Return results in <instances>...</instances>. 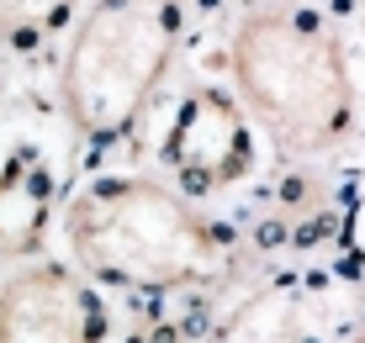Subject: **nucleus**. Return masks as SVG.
Returning <instances> with one entry per match:
<instances>
[{
    "label": "nucleus",
    "mask_w": 365,
    "mask_h": 343,
    "mask_svg": "<svg viewBox=\"0 0 365 343\" xmlns=\"http://www.w3.org/2000/svg\"><path fill=\"white\" fill-rule=\"evenodd\" d=\"M165 164L180 196H212V190L244 180L249 164H255V137H249L244 106L217 85L191 90L165 137Z\"/></svg>",
    "instance_id": "5"
},
{
    "label": "nucleus",
    "mask_w": 365,
    "mask_h": 343,
    "mask_svg": "<svg viewBox=\"0 0 365 343\" xmlns=\"http://www.w3.org/2000/svg\"><path fill=\"white\" fill-rule=\"evenodd\" d=\"M185 32V0H96L64 58V117L96 148L133 137Z\"/></svg>",
    "instance_id": "3"
},
{
    "label": "nucleus",
    "mask_w": 365,
    "mask_h": 343,
    "mask_svg": "<svg viewBox=\"0 0 365 343\" xmlns=\"http://www.w3.org/2000/svg\"><path fill=\"white\" fill-rule=\"evenodd\" d=\"M0 343H106V301L69 264H21L0 285Z\"/></svg>",
    "instance_id": "4"
},
{
    "label": "nucleus",
    "mask_w": 365,
    "mask_h": 343,
    "mask_svg": "<svg viewBox=\"0 0 365 343\" xmlns=\"http://www.w3.org/2000/svg\"><path fill=\"white\" fill-rule=\"evenodd\" d=\"M233 80L244 106L292 154H323L355 122L344 48L302 11H249L238 21Z\"/></svg>",
    "instance_id": "2"
},
{
    "label": "nucleus",
    "mask_w": 365,
    "mask_h": 343,
    "mask_svg": "<svg viewBox=\"0 0 365 343\" xmlns=\"http://www.w3.org/2000/svg\"><path fill=\"white\" fill-rule=\"evenodd\" d=\"M349 343H365V327H360V333H355V338H349Z\"/></svg>",
    "instance_id": "9"
},
{
    "label": "nucleus",
    "mask_w": 365,
    "mask_h": 343,
    "mask_svg": "<svg viewBox=\"0 0 365 343\" xmlns=\"http://www.w3.org/2000/svg\"><path fill=\"white\" fill-rule=\"evenodd\" d=\"M297 322H302V296L292 285H270L259 296H249L217 327L212 343H297Z\"/></svg>",
    "instance_id": "7"
},
{
    "label": "nucleus",
    "mask_w": 365,
    "mask_h": 343,
    "mask_svg": "<svg viewBox=\"0 0 365 343\" xmlns=\"http://www.w3.org/2000/svg\"><path fill=\"white\" fill-rule=\"evenodd\" d=\"M64 238L80 270L128 290H175L217 264V238L207 217L191 211V196L133 174L80 190L64 211Z\"/></svg>",
    "instance_id": "1"
},
{
    "label": "nucleus",
    "mask_w": 365,
    "mask_h": 343,
    "mask_svg": "<svg viewBox=\"0 0 365 343\" xmlns=\"http://www.w3.org/2000/svg\"><path fill=\"white\" fill-rule=\"evenodd\" d=\"M74 16V0H0V43L11 53H37Z\"/></svg>",
    "instance_id": "8"
},
{
    "label": "nucleus",
    "mask_w": 365,
    "mask_h": 343,
    "mask_svg": "<svg viewBox=\"0 0 365 343\" xmlns=\"http://www.w3.org/2000/svg\"><path fill=\"white\" fill-rule=\"evenodd\" d=\"M53 227V169L37 148H11L0 164V259H27Z\"/></svg>",
    "instance_id": "6"
}]
</instances>
